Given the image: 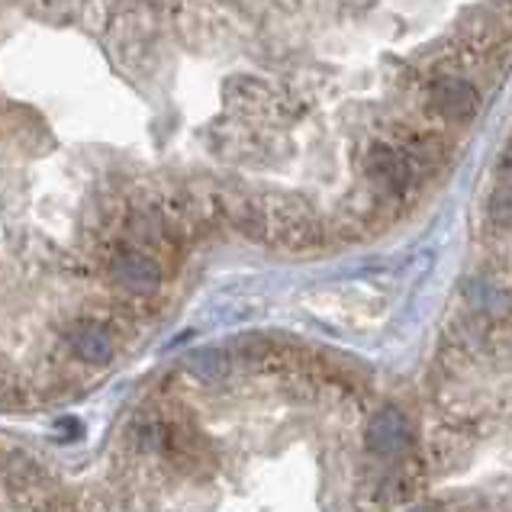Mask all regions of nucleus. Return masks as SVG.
Here are the masks:
<instances>
[{"instance_id":"f257e3e1","label":"nucleus","mask_w":512,"mask_h":512,"mask_svg":"<svg viewBox=\"0 0 512 512\" xmlns=\"http://www.w3.org/2000/svg\"><path fill=\"white\" fill-rule=\"evenodd\" d=\"M0 512H84V496L39 455L0 438Z\"/></svg>"},{"instance_id":"f03ea898","label":"nucleus","mask_w":512,"mask_h":512,"mask_svg":"<svg viewBox=\"0 0 512 512\" xmlns=\"http://www.w3.org/2000/svg\"><path fill=\"white\" fill-rule=\"evenodd\" d=\"M364 181H368V190L384 207H393V203H403L413 194L416 171L406 162V155L397 145L374 142L371 149L364 152Z\"/></svg>"},{"instance_id":"7ed1b4c3","label":"nucleus","mask_w":512,"mask_h":512,"mask_svg":"<svg viewBox=\"0 0 512 512\" xmlns=\"http://www.w3.org/2000/svg\"><path fill=\"white\" fill-rule=\"evenodd\" d=\"M429 107L448 123H471L480 110L477 87L467 78L442 75L429 84Z\"/></svg>"},{"instance_id":"20e7f679","label":"nucleus","mask_w":512,"mask_h":512,"mask_svg":"<svg viewBox=\"0 0 512 512\" xmlns=\"http://www.w3.org/2000/svg\"><path fill=\"white\" fill-rule=\"evenodd\" d=\"M368 448L377 455H400L409 448V426L397 409H380L368 422Z\"/></svg>"},{"instance_id":"39448f33","label":"nucleus","mask_w":512,"mask_h":512,"mask_svg":"<svg viewBox=\"0 0 512 512\" xmlns=\"http://www.w3.org/2000/svg\"><path fill=\"white\" fill-rule=\"evenodd\" d=\"M487 216L493 226L512 229V181H496L493 194L487 197Z\"/></svg>"},{"instance_id":"423d86ee","label":"nucleus","mask_w":512,"mask_h":512,"mask_svg":"<svg viewBox=\"0 0 512 512\" xmlns=\"http://www.w3.org/2000/svg\"><path fill=\"white\" fill-rule=\"evenodd\" d=\"M413 512H435V509H413Z\"/></svg>"}]
</instances>
